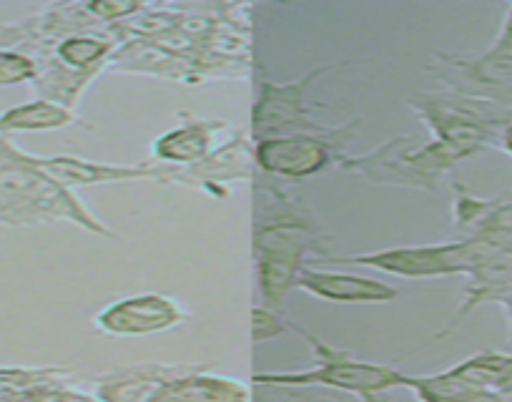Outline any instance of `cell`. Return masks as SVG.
<instances>
[{
    "mask_svg": "<svg viewBox=\"0 0 512 402\" xmlns=\"http://www.w3.org/2000/svg\"><path fill=\"white\" fill-rule=\"evenodd\" d=\"M251 6L174 3L169 26L121 43L108 73L154 76L199 86L251 73Z\"/></svg>",
    "mask_w": 512,
    "mask_h": 402,
    "instance_id": "cell-1",
    "label": "cell"
},
{
    "mask_svg": "<svg viewBox=\"0 0 512 402\" xmlns=\"http://www.w3.org/2000/svg\"><path fill=\"white\" fill-rule=\"evenodd\" d=\"M121 46L113 23H101L88 3H56L18 23H0V48L26 53L36 63L38 98L76 114L81 96Z\"/></svg>",
    "mask_w": 512,
    "mask_h": 402,
    "instance_id": "cell-2",
    "label": "cell"
},
{
    "mask_svg": "<svg viewBox=\"0 0 512 402\" xmlns=\"http://www.w3.org/2000/svg\"><path fill=\"white\" fill-rule=\"evenodd\" d=\"M262 204L254 212L256 284L264 307L279 312L282 302L299 282L304 262H327L334 257L332 237L302 199L289 196L269 176L256 184Z\"/></svg>",
    "mask_w": 512,
    "mask_h": 402,
    "instance_id": "cell-3",
    "label": "cell"
},
{
    "mask_svg": "<svg viewBox=\"0 0 512 402\" xmlns=\"http://www.w3.org/2000/svg\"><path fill=\"white\" fill-rule=\"evenodd\" d=\"M68 222L96 237H116L81 204L73 189L38 169V156L0 136V224L11 229Z\"/></svg>",
    "mask_w": 512,
    "mask_h": 402,
    "instance_id": "cell-4",
    "label": "cell"
},
{
    "mask_svg": "<svg viewBox=\"0 0 512 402\" xmlns=\"http://www.w3.org/2000/svg\"><path fill=\"white\" fill-rule=\"evenodd\" d=\"M287 327L307 342L317 365L297 372H254L251 382L256 387H327L357 397L359 402H390L387 392L407 390L410 375L397 367L357 360L292 320H287Z\"/></svg>",
    "mask_w": 512,
    "mask_h": 402,
    "instance_id": "cell-5",
    "label": "cell"
},
{
    "mask_svg": "<svg viewBox=\"0 0 512 402\" xmlns=\"http://www.w3.org/2000/svg\"><path fill=\"white\" fill-rule=\"evenodd\" d=\"M410 109L430 129L432 139L445 146L457 161L500 144L502 131L512 124V109L460 96L445 88L417 93L410 101Z\"/></svg>",
    "mask_w": 512,
    "mask_h": 402,
    "instance_id": "cell-6",
    "label": "cell"
},
{
    "mask_svg": "<svg viewBox=\"0 0 512 402\" xmlns=\"http://www.w3.org/2000/svg\"><path fill=\"white\" fill-rule=\"evenodd\" d=\"M460 161L442 144L420 141L415 136H395L379 149L362 156H347L337 161L344 174H354L379 186H405V189L437 191L442 179L457 169Z\"/></svg>",
    "mask_w": 512,
    "mask_h": 402,
    "instance_id": "cell-7",
    "label": "cell"
},
{
    "mask_svg": "<svg viewBox=\"0 0 512 402\" xmlns=\"http://www.w3.org/2000/svg\"><path fill=\"white\" fill-rule=\"evenodd\" d=\"M492 237H460L457 242L430 244V247H397L367 254H334L327 262L369 267L377 272L405 279H435V277H470L487 257L497 249Z\"/></svg>",
    "mask_w": 512,
    "mask_h": 402,
    "instance_id": "cell-8",
    "label": "cell"
},
{
    "mask_svg": "<svg viewBox=\"0 0 512 402\" xmlns=\"http://www.w3.org/2000/svg\"><path fill=\"white\" fill-rule=\"evenodd\" d=\"M359 126H362V119H352L347 126H339L322 136L299 134L256 141V166L269 179H309L327 166H337V161L344 156V146L349 144Z\"/></svg>",
    "mask_w": 512,
    "mask_h": 402,
    "instance_id": "cell-9",
    "label": "cell"
},
{
    "mask_svg": "<svg viewBox=\"0 0 512 402\" xmlns=\"http://www.w3.org/2000/svg\"><path fill=\"white\" fill-rule=\"evenodd\" d=\"M344 66H347V63L322 66L317 68V71H309L307 76L292 83L262 81V86H259V101L254 104V111H251L254 141L299 134H329V131H332L329 126L319 124V121H314L312 116H309L307 91L312 88L314 81H319L322 76L339 71V68Z\"/></svg>",
    "mask_w": 512,
    "mask_h": 402,
    "instance_id": "cell-10",
    "label": "cell"
},
{
    "mask_svg": "<svg viewBox=\"0 0 512 402\" xmlns=\"http://www.w3.org/2000/svg\"><path fill=\"white\" fill-rule=\"evenodd\" d=\"M425 71L440 81L445 91L512 109V53L492 48L480 56L440 51L432 53Z\"/></svg>",
    "mask_w": 512,
    "mask_h": 402,
    "instance_id": "cell-11",
    "label": "cell"
},
{
    "mask_svg": "<svg viewBox=\"0 0 512 402\" xmlns=\"http://www.w3.org/2000/svg\"><path fill=\"white\" fill-rule=\"evenodd\" d=\"M184 320L186 312L176 299L166 294H134L98 312L93 325L111 337H144L174 330Z\"/></svg>",
    "mask_w": 512,
    "mask_h": 402,
    "instance_id": "cell-12",
    "label": "cell"
},
{
    "mask_svg": "<svg viewBox=\"0 0 512 402\" xmlns=\"http://www.w3.org/2000/svg\"><path fill=\"white\" fill-rule=\"evenodd\" d=\"M254 169V144H251L244 131L236 129L231 139H226L219 149L211 151L204 161L186 166V169H176L171 184L209 191L214 196H226L229 194L226 184H231V181H254Z\"/></svg>",
    "mask_w": 512,
    "mask_h": 402,
    "instance_id": "cell-13",
    "label": "cell"
},
{
    "mask_svg": "<svg viewBox=\"0 0 512 402\" xmlns=\"http://www.w3.org/2000/svg\"><path fill=\"white\" fill-rule=\"evenodd\" d=\"M179 119L184 121L176 129L159 136L154 146H151L156 164L176 166V169L199 164L211 151L219 149L221 144H216V141H219L221 134H234L236 131L226 121H204L186 114V111H181Z\"/></svg>",
    "mask_w": 512,
    "mask_h": 402,
    "instance_id": "cell-14",
    "label": "cell"
},
{
    "mask_svg": "<svg viewBox=\"0 0 512 402\" xmlns=\"http://www.w3.org/2000/svg\"><path fill=\"white\" fill-rule=\"evenodd\" d=\"M297 287L312 297L339 302V305H387V302H395L400 297V289L387 282H379V279L309 267L302 269Z\"/></svg>",
    "mask_w": 512,
    "mask_h": 402,
    "instance_id": "cell-15",
    "label": "cell"
},
{
    "mask_svg": "<svg viewBox=\"0 0 512 402\" xmlns=\"http://www.w3.org/2000/svg\"><path fill=\"white\" fill-rule=\"evenodd\" d=\"M194 370L186 365H164V362H141V365L116 367L96 377L98 402H149L164 382Z\"/></svg>",
    "mask_w": 512,
    "mask_h": 402,
    "instance_id": "cell-16",
    "label": "cell"
},
{
    "mask_svg": "<svg viewBox=\"0 0 512 402\" xmlns=\"http://www.w3.org/2000/svg\"><path fill=\"white\" fill-rule=\"evenodd\" d=\"M497 239V249L470 274V282H467L465 294H462V305L455 312L447 327L442 332H437V337H445L447 332L455 330L462 320H465L470 312H475L482 305H495L497 297L505 294L512 287V239L492 237Z\"/></svg>",
    "mask_w": 512,
    "mask_h": 402,
    "instance_id": "cell-17",
    "label": "cell"
},
{
    "mask_svg": "<svg viewBox=\"0 0 512 402\" xmlns=\"http://www.w3.org/2000/svg\"><path fill=\"white\" fill-rule=\"evenodd\" d=\"M455 189L452 219L462 237H502L512 239V191L495 199H477L462 184Z\"/></svg>",
    "mask_w": 512,
    "mask_h": 402,
    "instance_id": "cell-18",
    "label": "cell"
},
{
    "mask_svg": "<svg viewBox=\"0 0 512 402\" xmlns=\"http://www.w3.org/2000/svg\"><path fill=\"white\" fill-rule=\"evenodd\" d=\"M251 392L236 377L209 375L206 367H194L164 382L149 402H249Z\"/></svg>",
    "mask_w": 512,
    "mask_h": 402,
    "instance_id": "cell-19",
    "label": "cell"
},
{
    "mask_svg": "<svg viewBox=\"0 0 512 402\" xmlns=\"http://www.w3.org/2000/svg\"><path fill=\"white\" fill-rule=\"evenodd\" d=\"M73 124H78V114L51 104V101H43V98L0 111V136L28 134V131H58Z\"/></svg>",
    "mask_w": 512,
    "mask_h": 402,
    "instance_id": "cell-20",
    "label": "cell"
},
{
    "mask_svg": "<svg viewBox=\"0 0 512 402\" xmlns=\"http://www.w3.org/2000/svg\"><path fill=\"white\" fill-rule=\"evenodd\" d=\"M407 390L415 392L420 402H507V397L470 385L452 370L437 372V375H410Z\"/></svg>",
    "mask_w": 512,
    "mask_h": 402,
    "instance_id": "cell-21",
    "label": "cell"
},
{
    "mask_svg": "<svg viewBox=\"0 0 512 402\" xmlns=\"http://www.w3.org/2000/svg\"><path fill=\"white\" fill-rule=\"evenodd\" d=\"M73 372L71 367H0V392L21 390V387L38 385V382L53 380Z\"/></svg>",
    "mask_w": 512,
    "mask_h": 402,
    "instance_id": "cell-22",
    "label": "cell"
},
{
    "mask_svg": "<svg viewBox=\"0 0 512 402\" xmlns=\"http://www.w3.org/2000/svg\"><path fill=\"white\" fill-rule=\"evenodd\" d=\"M36 63L26 53L0 48V88L36 81Z\"/></svg>",
    "mask_w": 512,
    "mask_h": 402,
    "instance_id": "cell-23",
    "label": "cell"
},
{
    "mask_svg": "<svg viewBox=\"0 0 512 402\" xmlns=\"http://www.w3.org/2000/svg\"><path fill=\"white\" fill-rule=\"evenodd\" d=\"M287 330V320L279 317L274 310H269V307H254V312H251V342L254 345L274 340V337L284 335Z\"/></svg>",
    "mask_w": 512,
    "mask_h": 402,
    "instance_id": "cell-24",
    "label": "cell"
},
{
    "mask_svg": "<svg viewBox=\"0 0 512 402\" xmlns=\"http://www.w3.org/2000/svg\"><path fill=\"white\" fill-rule=\"evenodd\" d=\"M141 8H144V3H121V0H93V3H88V11L101 23H108V26L136 16Z\"/></svg>",
    "mask_w": 512,
    "mask_h": 402,
    "instance_id": "cell-25",
    "label": "cell"
},
{
    "mask_svg": "<svg viewBox=\"0 0 512 402\" xmlns=\"http://www.w3.org/2000/svg\"><path fill=\"white\" fill-rule=\"evenodd\" d=\"M492 51L512 53V3H510V6H507L505 23H502V31H500V36H497V41H495V46H492Z\"/></svg>",
    "mask_w": 512,
    "mask_h": 402,
    "instance_id": "cell-26",
    "label": "cell"
},
{
    "mask_svg": "<svg viewBox=\"0 0 512 402\" xmlns=\"http://www.w3.org/2000/svg\"><path fill=\"white\" fill-rule=\"evenodd\" d=\"M495 305H500L502 310H505V320H507V342H510V345H512V287L507 289L505 294H500V297H497Z\"/></svg>",
    "mask_w": 512,
    "mask_h": 402,
    "instance_id": "cell-27",
    "label": "cell"
},
{
    "mask_svg": "<svg viewBox=\"0 0 512 402\" xmlns=\"http://www.w3.org/2000/svg\"><path fill=\"white\" fill-rule=\"evenodd\" d=\"M495 392H500L502 397H512V355H507V365L502 370L500 382H497Z\"/></svg>",
    "mask_w": 512,
    "mask_h": 402,
    "instance_id": "cell-28",
    "label": "cell"
},
{
    "mask_svg": "<svg viewBox=\"0 0 512 402\" xmlns=\"http://www.w3.org/2000/svg\"><path fill=\"white\" fill-rule=\"evenodd\" d=\"M497 146H500V149L505 151V154H510V156H512V124L507 126L505 131H502V136H500V144H497Z\"/></svg>",
    "mask_w": 512,
    "mask_h": 402,
    "instance_id": "cell-29",
    "label": "cell"
}]
</instances>
